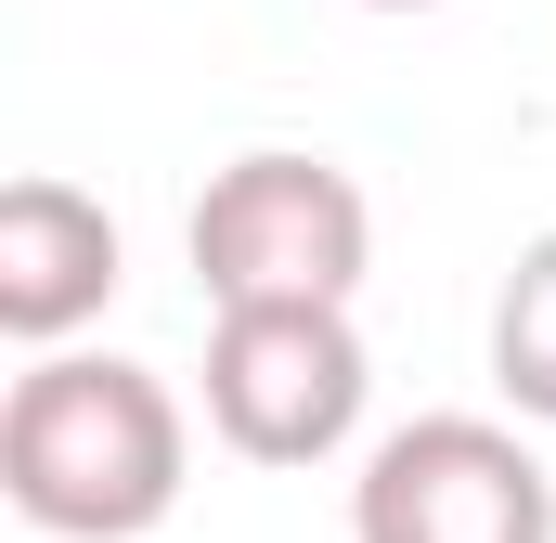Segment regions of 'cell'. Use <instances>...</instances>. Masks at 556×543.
Wrapping results in <instances>:
<instances>
[{"mask_svg":"<svg viewBox=\"0 0 556 543\" xmlns=\"http://www.w3.org/2000/svg\"><path fill=\"white\" fill-rule=\"evenodd\" d=\"M363 13H427V0H363Z\"/></svg>","mask_w":556,"mask_h":543,"instance_id":"52a82bcc","label":"cell"},{"mask_svg":"<svg viewBox=\"0 0 556 543\" xmlns=\"http://www.w3.org/2000/svg\"><path fill=\"white\" fill-rule=\"evenodd\" d=\"M194 479V414L155 363L39 350L0 402V492L52 543H142Z\"/></svg>","mask_w":556,"mask_h":543,"instance_id":"6da1fadb","label":"cell"},{"mask_svg":"<svg viewBox=\"0 0 556 543\" xmlns=\"http://www.w3.org/2000/svg\"><path fill=\"white\" fill-rule=\"evenodd\" d=\"M376 402L363 324L298 298V311H207V427L247 466H324Z\"/></svg>","mask_w":556,"mask_h":543,"instance_id":"3957f363","label":"cell"},{"mask_svg":"<svg viewBox=\"0 0 556 543\" xmlns=\"http://www.w3.org/2000/svg\"><path fill=\"white\" fill-rule=\"evenodd\" d=\"M350 543H556V479L505 414H415L363 453Z\"/></svg>","mask_w":556,"mask_h":543,"instance_id":"277c9868","label":"cell"},{"mask_svg":"<svg viewBox=\"0 0 556 543\" xmlns=\"http://www.w3.org/2000/svg\"><path fill=\"white\" fill-rule=\"evenodd\" d=\"M492 389L518 427H556V233H531L492 285Z\"/></svg>","mask_w":556,"mask_h":543,"instance_id":"8992f818","label":"cell"},{"mask_svg":"<svg viewBox=\"0 0 556 543\" xmlns=\"http://www.w3.org/2000/svg\"><path fill=\"white\" fill-rule=\"evenodd\" d=\"M181 247H194L207 311H298V298L350 311L363 272H376V207H363V181H350L337 155L260 142V155H233V168L194 194Z\"/></svg>","mask_w":556,"mask_h":543,"instance_id":"7a4b0ae2","label":"cell"},{"mask_svg":"<svg viewBox=\"0 0 556 543\" xmlns=\"http://www.w3.org/2000/svg\"><path fill=\"white\" fill-rule=\"evenodd\" d=\"M104 298H117V220H104V194L26 168V181L0 194V337L65 350Z\"/></svg>","mask_w":556,"mask_h":543,"instance_id":"5b68a950","label":"cell"}]
</instances>
